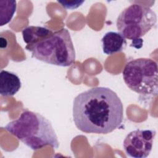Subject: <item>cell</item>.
<instances>
[{"label": "cell", "mask_w": 158, "mask_h": 158, "mask_svg": "<svg viewBox=\"0 0 158 158\" xmlns=\"http://www.w3.org/2000/svg\"><path fill=\"white\" fill-rule=\"evenodd\" d=\"M72 114L74 123L81 131L107 134L122 125L123 106L117 93L111 89L94 87L75 98Z\"/></svg>", "instance_id": "obj_1"}, {"label": "cell", "mask_w": 158, "mask_h": 158, "mask_svg": "<svg viewBox=\"0 0 158 158\" xmlns=\"http://www.w3.org/2000/svg\"><path fill=\"white\" fill-rule=\"evenodd\" d=\"M4 128L33 150L40 149L46 146L55 149L59 146L52 124L37 112L25 110L17 119L8 123Z\"/></svg>", "instance_id": "obj_2"}, {"label": "cell", "mask_w": 158, "mask_h": 158, "mask_svg": "<svg viewBox=\"0 0 158 158\" xmlns=\"http://www.w3.org/2000/svg\"><path fill=\"white\" fill-rule=\"evenodd\" d=\"M25 49L31 53L32 57L51 65L69 67L75 60L73 44L66 28L52 31L36 43L26 45Z\"/></svg>", "instance_id": "obj_3"}, {"label": "cell", "mask_w": 158, "mask_h": 158, "mask_svg": "<svg viewBox=\"0 0 158 158\" xmlns=\"http://www.w3.org/2000/svg\"><path fill=\"white\" fill-rule=\"evenodd\" d=\"M127 86L134 92L146 96L157 95L158 67L149 58H138L128 62L122 72Z\"/></svg>", "instance_id": "obj_4"}, {"label": "cell", "mask_w": 158, "mask_h": 158, "mask_svg": "<svg viewBox=\"0 0 158 158\" xmlns=\"http://www.w3.org/2000/svg\"><path fill=\"white\" fill-rule=\"evenodd\" d=\"M157 22L156 12L149 7L133 3L125 8L118 15L116 26L125 39L133 41L141 40Z\"/></svg>", "instance_id": "obj_5"}, {"label": "cell", "mask_w": 158, "mask_h": 158, "mask_svg": "<svg viewBox=\"0 0 158 158\" xmlns=\"http://www.w3.org/2000/svg\"><path fill=\"white\" fill-rule=\"evenodd\" d=\"M156 131L137 129L129 133L123 141L126 154L133 158H146L151 153Z\"/></svg>", "instance_id": "obj_6"}, {"label": "cell", "mask_w": 158, "mask_h": 158, "mask_svg": "<svg viewBox=\"0 0 158 158\" xmlns=\"http://www.w3.org/2000/svg\"><path fill=\"white\" fill-rule=\"evenodd\" d=\"M103 52L113 55L124 50L127 46L125 38L118 32L108 31L101 39Z\"/></svg>", "instance_id": "obj_7"}, {"label": "cell", "mask_w": 158, "mask_h": 158, "mask_svg": "<svg viewBox=\"0 0 158 158\" xmlns=\"http://www.w3.org/2000/svg\"><path fill=\"white\" fill-rule=\"evenodd\" d=\"M22 86L20 78L14 73L2 70L0 73V94L2 96L15 94Z\"/></svg>", "instance_id": "obj_8"}, {"label": "cell", "mask_w": 158, "mask_h": 158, "mask_svg": "<svg viewBox=\"0 0 158 158\" xmlns=\"http://www.w3.org/2000/svg\"><path fill=\"white\" fill-rule=\"evenodd\" d=\"M52 31L43 27L28 26L22 30V37L27 45H30L49 35Z\"/></svg>", "instance_id": "obj_9"}, {"label": "cell", "mask_w": 158, "mask_h": 158, "mask_svg": "<svg viewBox=\"0 0 158 158\" xmlns=\"http://www.w3.org/2000/svg\"><path fill=\"white\" fill-rule=\"evenodd\" d=\"M17 2L14 0L0 1L1 26H3L8 23L11 20L14 13L15 12Z\"/></svg>", "instance_id": "obj_10"}, {"label": "cell", "mask_w": 158, "mask_h": 158, "mask_svg": "<svg viewBox=\"0 0 158 158\" xmlns=\"http://www.w3.org/2000/svg\"><path fill=\"white\" fill-rule=\"evenodd\" d=\"M62 6L67 9H73L80 6L85 1H57Z\"/></svg>", "instance_id": "obj_11"}]
</instances>
